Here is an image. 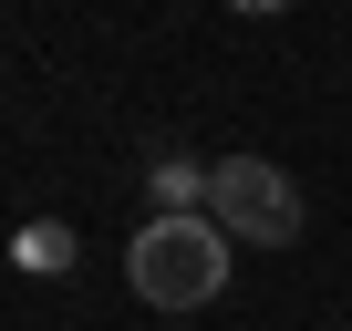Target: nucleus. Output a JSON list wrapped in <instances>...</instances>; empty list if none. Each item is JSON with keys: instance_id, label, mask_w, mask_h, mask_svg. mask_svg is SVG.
Here are the masks:
<instances>
[{"instance_id": "nucleus-1", "label": "nucleus", "mask_w": 352, "mask_h": 331, "mask_svg": "<svg viewBox=\"0 0 352 331\" xmlns=\"http://www.w3.org/2000/svg\"><path fill=\"white\" fill-rule=\"evenodd\" d=\"M124 279L145 310H208L228 290V228L218 218H145L124 249Z\"/></svg>"}, {"instance_id": "nucleus-2", "label": "nucleus", "mask_w": 352, "mask_h": 331, "mask_svg": "<svg viewBox=\"0 0 352 331\" xmlns=\"http://www.w3.org/2000/svg\"><path fill=\"white\" fill-rule=\"evenodd\" d=\"M208 218L249 249H290L300 238V187L280 176L270 155H218V176H208Z\"/></svg>"}, {"instance_id": "nucleus-3", "label": "nucleus", "mask_w": 352, "mask_h": 331, "mask_svg": "<svg viewBox=\"0 0 352 331\" xmlns=\"http://www.w3.org/2000/svg\"><path fill=\"white\" fill-rule=\"evenodd\" d=\"M208 176H218V166H197V155H155V166H145L155 218H208Z\"/></svg>"}, {"instance_id": "nucleus-4", "label": "nucleus", "mask_w": 352, "mask_h": 331, "mask_svg": "<svg viewBox=\"0 0 352 331\" xmlns=\"http://www.w3.org/2000/svg\"><path fill=\"white\" fill-rule=\"evenodd\" d=\"M11 259H21V269H52V279H63V269H73V228H63V218H32V228L11 238Z\"/></svg>"}]
</instances>
